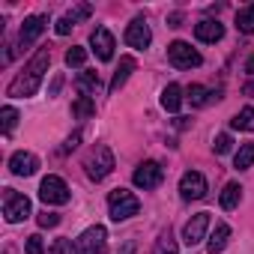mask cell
Here are the masks:
<instances>
[{"mask_svg":"<svg viewBox=\"0 0 254 254\" xmlns=\"http://www.w3.org/2000/svg\"><path fill=\"white\" fill-rule=\"evenodd\" d=\"M90 12H93V6H90V3H81V6H75L72 12H66V15L57 21V27H54V30H57L60 36H66V33H72V27H75L81 18H90Z\"/></svg>","mask_w":254,"mask_h":254,"instance_id":"15","label":"cell"},{"mask_svg":"<svg viewBox=\"0 0 254 254\" xmlns=\"http://www.w3.org/2000/svg\"><path fill=\"white\" fill-rule=\"evenodd\" d=\"M245 72H251V75H254V54L248 57V63H245Z\"/></svg>","mask_w":254,"mask_h":254,"instance_id":"38","label":"cell"},{"mask_svg":"<svg viewBox=\"0 0 254 254\" xmlns=\"http://www.w3.org/2000/svg\"><path fill=\"white\" fill-rule=\"evenodd\" d=\"M84 171H87V177H90L93 183H102V180L114 171V153H111V147L96 144V147L87 153V159H84Z\"/></svg>","mask_w":254,"mask_h":254,"instance_id":"2","label":"cell"},{"mask_svg":"<svg viewBox=\"0 0 254 254\" xmlns=\"http://www.w3.org/2000/svg\"><path fill=\"white\" fill-rule=\"evenodd\" d=\"M78 144H81V132H72V135H69V141H66V147H63V153H69V150H75Z\"/></svg>","mask_w":254,"mask_h":254,"instance_id":"33","label":"cell"},{"mask_svg":"<svg viewBox=\"0 0 254 254\" xmlns=\"http://www.w3.org/2000/svg\"><path fill=\"white\" fill-rule=\"evenodd\" d=\"M183 24V12H174L171 18H168V27H180Z\"/></svg>","mask_w":254,"mask_h":254,"instance_id":"35","label":"cell"},{"mask_svg":"<svg viewBox=\"0 0 254 254\" xmlns=\"http://www.w3.org/2000/svg\"><path fill=\"white\" fill-rule=\"evenodd\" d=\"M126 45H132V48H138V51H144L150 42H153V33H150V27H147V21L144 18H135L129 27H126Z\"/></svg>","mask_w":254,"mask_h":254,"instance_id":"12","label":"cell"},{"mask_svg":"<svg viewBox=\"0 0 254 254\" xmlns=\"http://www.w3.org/2000/svg\"><path fill=\"white\" fill-rule=\"evenodd\" d=\"M51 254H66V239H54V245H51Z\"/></svg>","mask_w":254,"mask_h":254,"instance_id":"34","label":"cell"},{"mask_svg":"<svg viewBox=\"0 0 254 254\" xmlns=\"http://www.w3.org/2000/svg\"><path fill=\"white\" fill-rule=\"evenodd\" d=\"M186 93H189V96H186V99H189V102H191V108H203V105H206V102H212V99H221V96H218V93H209V90H206V87H203V84H191V87H189V90H186Z\"/></svg>","mask_w":254,"mask_h":254,"instance_id":"20","label":"cell"},{"mask_svg":"<svg viewBox=\"0 0 254 254\" xmlns=\"http://www.w3.org/2000/svg\"><path fill=\"white\" fill-rule=\"evenodd\" d=\"M180 105H183V87H180V84H168V87L162 90V108L171 111V114H177Z\"/></svg>","mask_w":254,"mask_h":254,"instance_id":"18","label":"cell"},{"mask_svg":"<svg viewBox=\"0 0 254 254\" xmlns=\"http://www.w3.org/2000/svg\"><path fill=\"white\" fill-rule=\"evenodd\" d=\"M236 30L239 33H254V3H248L236 12Z\"/></svg>","mask_w":254,"mask_h":254,"instance_id":"22","label":"cell"},{"mask_svg":"<svg viewBox=\"0 0 254 254\" xmlns=\"http://www.w3.org/2000/svg\"><path fill=\"white\" fill-rule=\"evenodd\" d=\"M3 215L9 224H18L30 215V200L27 194H18L15 189H3Z\"/></svg>","mask_w":254,"mask_h":254,"instance_id":"6","label":"cell"},{"mask_svg":"<svg viewBox=\"0 0 254 254\" xmlns=\"http://www.w3.org/2000/svg\"><path fill=\"white\" fill-rule=\"evenodd\" d=\"M227 239H230V224H215V230H212V236H209V242H206V251L209 254H218V251H224V245H227Z\"/></svg>","mask_w":254,"mask_h":254,"instance_id":"19","label":"cell"},{"mask_svg":"<svg viewBox=\"0 0 254 254\" xmlns=\"http://www.w3.org/2000/svg\"><path fill=\"white\" fill-rule=\"evenodd\" d=\"M45 24H48L45 15H30V18H24V24H21V30H18V48H30V45L42 36Z\"/></svg>","mask_w":254,"mask_h":254,"instance_id":"11","label":"cell"},{"mask_svg":"<svg viewBox=\"0 0 254 254\" xmlns=\"http://www.w3.org/2000/svg\"><path fill=\"white\" fill-rule=\"evenodd\" d=\"M105 239H108V230L102 224H93L72 242V254H102Z\"/></svg>","mask_w":254,"mask_h":254,"instance_id":"4","label":"cell"},{"mask_svg":"<svg viewBox=\"0 0 254 254\" xmlns=\"http://www.w3.org/2000/svg\"><path fill=\"white\" fill-rule=\"evenodd\" d=\"M72 114H75L78 120H87V117H93V114H96V102H93L90 96H78V99H75V105H72Z\"/></svg>","mask_w":254,"mask_h":254,"instance_id":"26","label":"cell"},{"mask_svg":"<svg viewBox=\"0 0 254 254\" xmlns=\"http://www.w3.org/2000/svg\"><path fill=\"white\" fill-rule=\"evenodd\" d=\"M9 171H12L15 177H33V174L39 171V159H36L33 153L18 150V153L9 159Z\"/></svg>","mask_w":254,"mask_h":254,"instance_id":"14","label":"cell"},{"mask_svg":"<svg viewBox=\"0 0 254 254\" xmlns=\"http://www.w3.org/2000/svg\"><path fill=\"white\" fill-rule=\"evenodd\" d=\"M153 254H177V236L171 233V227L159 233V239L153 245Z\"/></svg>","mask_w":254,"mask_h":254,"instance_id":"21","label":"cell"},{"mask_svg":"<svg viewBox=\"0 0 254 254\" xmlns=\"http://www.w3.org/2000/svg\"><path fill=\"white\" fill-rule=\"evenodd\" d=\"M239 197H242L239 183H227L224 191H221V206H224V209H236V206H239Z\"/></svg>","mask_w":254,"mask_h":254,"instance_id":"24","label":"cell"},{"mask_svg":"<svg viewBox=\"0 0 254 254\" xmlns=\"http://www.w3.org/2000/svg\"><path fill=\"white\" fill-rule=\"evenodd\" d=\"M254 165V144H242L239 150H236V156H233V168L236 171H245V168H251Z\"/></svg>","mask_w":254,"mask_h":254,"instance_id":"25","label":"cell"},{"mask_svg":"<svg viewBox=\"0 0 254 254\" xmlns=\"http://www.w3.org/2000/svg\"><path fill=\"white\" fill-rule=\"evenodd\" d=\"M180 194H183V200H200V197H206V180H203V174H197V171L183 174Z\"/></svg>","mask_w":254,"mask_h":254,"instance_id":"10","label":"cell"},{"mask_svg":"<svg viewBox=\"0 0 254 254\" xmlns=\"http://www.w3.org/2000/svg\"><path fill=\"white\" fill-rule=\"evenodd\" d=\"M245 93H254V84H245Z\"/></svg>","mask_w":254,"mask_h":254,"instance_id":"39","label":"cell"},{"mask_svg":"<svg viewBox=\"0 0 254 254\" xmlns=\"http://www.w3.org/2000/svg\"><path fill=\"white\" fill-rule=\"evenodd\" d=\"M230 126H233V129H239V132H254V108H242L230 120Z\"/></svg>","mask_w":254,"mask_h":254,"instance_id":"23","label":"cell"},{"mask_svg":"<svg viewBox=\"0 0 254 254\" xmlns=\"http://www.w3.org/2000/svg\"><path fill=\"white\" fill-rule=\"evenodd\" d=\"M168 63H171V66H177V69H197V66L203 63V57H200L189 42L177 39V42H171V45H168Z\"/></svg>","mask_w":254,"mask_h":254,"instance_id":"5","label":"cell"},{"mask_svg":"<svg viewBox=\"0 0 254 254\" xmlns=\"http://www.w3.org/2000/svg\"><path fill=\"white\" fill-rule=\"evenodd\" d=\"M15 123H18V111L12 105H6L3 111H0V129H3V135H12Z\"/></svg>","mask_w":254,"mask_h":254,"instance_id":"27","label":"cell"},{"mask_svg":"<svg viewBox=\"0 0 254 254\" xmlns=\"http://www.w3.org/2000/svg\"><path fill=\"white\" fill-rule=\"evenodd\" d=\"M84 63H87V51H84L81 45H72V48L66 51V66H75V69H78V66H84Z\"/></svg>","mask_w":254,"mask_h":254,"instance_id":"28","label":"cell"},{"mask_svg":"<svg viewBox=\"0 0 254 254\" xmlns=\"http://www.w3.org/2000/svg\"><path fill=\"white\" fill-rule=\"evenodd\" d=\"M206 230H209V212H197V215H191V218L186 221V227H183V242H186L189 248H194L197 242H203Z\"/></svg>","mask_w":254,"mask_h":254,"instance_id":"9","label":"cell"},{"mask_svg":"<svg viewBox=\"0 0 254 254\" xmlns=\"http://www.w3.org/2000/svg\"><path fill=\"white\" fill-rule=\"evenodd\" d=\"M90 45H93V51H96V57H99L102 63H108V60L114 57V48H117L108 27H96L93 36H90Z\"/></svg>","mask_w":254,"mask_h":254,"instance_id":"13","label":"cell"},{"mask_svg":"<svg viewBox=\"0 0 254 254\" xmlns=\"http://www.w3.org/2000/svg\"><path fill=\"white\" fill-rule=\"evenodd\" d=\"M108 209H111V218H114V221H126V218L138 215L141 200H138L132 191H126V189H114V191L108 194Z\"/></svg>","mask_w":254,"mask_h":254,"instance_id":"3","label":"cell"},{"mask_svg":"<svg viewBox=\"0 0 254 254\" xmlns=\"http://www.w3.org/2000/svg\"><path fill=\"white\" fill-rule=\"evenodd\" d=\"M132 180H135V186L138 189H156V186H162V180H165V171H162V165L159 162H141L138 168H135V174H132Z\"/></svg>","mask_w":254,"mask_h":254,"instance_id":"8","label":"cell"},{"mask_svg":"<svg viewBox=\"0 0 254 254\" xmlns=\"http://www.w3.org/2000/svg\"><path fill=\"white\" fill-rule=\"evenodd\" d=\"M135 57H120V66H117V72H114V78H111V84H108V90L111 93H120V87L129 81V75L135 72Z\"/></svg>","mask_w":254,"mask_h":254,"instance_id":"17","label":"cell"},{"mask_svg":"<svg viewBox=\"0 0 254 254\" xmlns=\"http://www.w3.org/2000/svg\"><path fill=\"white\" fill-rule=\"evenodd\" d=\"M132 251H135V239H129V242L123 245V251H117V254H132Z\"/></svg>","mask_w":254,"mask_h":254,"instance_id":"37","label":"cell"},{"mask_svg":"<svg viewBox=\"0 0 254 254\" xmlns=\"http://www.w3.org/2000/svg\"><path fill=\"white\" fill-rule=\"evenodd\" d=\"M24 251H27V254H42V251H45V242H42V236H39V233L27 236V245H24Z\"/></svg>","mask_w":254,"mask_h":254,"instance_id":"31","label":"cell"},{"mask_svg":"<svg viewBox=\"0 0 254 254\" xmlns=\"http://www.w3.org/2000/svg\"><path fill=\"white\" fill-rule=\"evenodd\" d=\"M39 200H42V203H48V206L69 203V186H66L60 177L48 174V177L42 180V186H39Z\"/></svg>","mask_w":254,"mask_h":254,"instance_id":"7","label":"cell"},{"mask_svg":"<svg viewBox=\"0 0 254 254\" xmlns=\"http://www.w3.org/2000/svg\"><path fill=\"white\" fill-rule=\"evenodd\" d=\"M194 36L200 42H218L224 36V24L221 21H212V18H203V21L194 24Z\"/></svg>","mask_w":254,"mask_h":254,"instance_id":"16","label":"cell"},{"mask_svg":"<svg viewBox=\"0 0 254 254\" xmlns=\"http://www.w3.org/2000/svg\"><path fill=\"white\" fill-rule=\"evenodd\" d=\"M48 63H51V48H39V51L30 57V63L24 66V72H21L18 78H12V84H9L6 93H9L12 99H27V96H33V93L39 90L45 72H48Z\"/></svg>","mask_w":254,"mask_h":254,"instance_id":"1","label":"cell"},{"mask_svg":"<svg viewBox=\"0 0 254 254\" xmlns=\"http://www.w3.org/2000/svg\"><path fill=\"white\" fill-rule=\"evenodd\" d=\"M78 87H81L84 96H87L90 90H99V75H96V72H84V75L78 78Z\"/></svg>","mask_w":254,"mask_h":254,"instance_id":"29","label":"cell"},{"mask_svg":"<svg viewBox=\"0 0 254 254\" xmlns=\"http://www.w3.org/2000/svg\"><path fill=\"white\" fill-rule=\"evenodd\" d=\"M36 221H39V227H57V224H60V215L45 209V212H39V218H36Z\"/></svg>","mask_w":254,"mask_h":254,"instance_id":"32","label":"cell"},{"mask_svg":"<svg viewBox=\"0 0 254 254\" xmlns=\"http://www.w3.org/2000/svg\"><path fill=\"white\" fill-rule=\"evenodd\" d=\"M63 87V75H57L54 78V84H51V90H48V96H57V90Z\"/></svg>","mask_w":254,"mask_h":254,"instance_id":"36","label":"cell"},{"mask_svg":"<svg viewBox=\"0 0 254 254\" xmlns=\"http://www.w3.org/2000/svg\"><path fill=\"white\" fill-rule=\"evenodd\" d=\"M230 147H233V138H230V135H215V144H212V150H215L218 156L230 153Z\"/></svg>","mask_w":254,"mask_h":254,"instance_id":"30","label":"cell"}]
</instances>
